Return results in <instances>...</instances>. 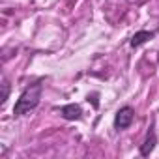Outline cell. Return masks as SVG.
I'll list each match as a JSON object with an SVG mask.
<instances>
[{"label":"cell","instance_id":"cell-1","mask_svg":"<svg viewBox=\"0 0 159 159\" xmlns=\"http://www.w3.org/2000/svg\"><path fill=\"white\" fill-rule=\"evenodd\" d=\"M41 92H43V86H41L39 83L30 84V86L19 96V99H17V103H15V107H13V114H15V116H23V114L34 111V109L38 107L39 99H41Z\"/></svg>","mask_w":159,"mask_h":159},{"label":"cell","instance_id":"cell-2","mask_svg":"<svg viewBox=\"0 0 159 159\" xmlns=\"http://www.w3.org/2000/svg\"><path fill=\"white\" fill-rule=\"evenodd\" d=\"M135 120V111L131 107H122L114 116V127L116 129H127Z\"/></svg>","mask_w":159,"mask_h":159},{"label":"cell","instance_id":"cell-3","mask_svg":"<svg viewBox=\"0 0 159 159\" xmlns=\"http://www.w3.org/2000/svg\"><path fill=\"white\" fill-rule=\"evenodd\" d=\"M155 144H157V137H155V133H153V131H148L144 142L140 144V155H142V157H148V155L153 152Z\"/></svg>","mask_w":159,"mask_h":159},{"label":"cell","instance_id":"cell-4","mask_svg":"<svg viewBox=\"0 0 159 159\" xmlns=\"http://www.w3.org/2000/svg\"><path fill=\"white\" fill-rule=\"evenodd\" d=\"M62 116H64L66 120H81V116H83V109H81V105L69 103V105L62 107Z\"/></svg>","mask_w":159,"mask_h":159},{"label":"cell","instance_id":"cell-5","mask_svg":"<svg viewBox=\"0 0 159 159\" xmlns=\"http://www.w3.org/2000/svg\"><path fill=\"white\" fill-rule=\"evenodd\" d=\"M153 38V32H148V30H140V32H137L133 38H131V47H140L142 43H146L148 39H152Z\"/></svg>","mask_w":159,"mask_h":159},{"label":"cell","instance_id":"cell-6","mask_svg":"<svg viewBox=\"0 0 159 159\" xmlns=\"http://www.w3.org/2000/svg\"><path fill=\"white\" fill-rule=\"evenodd\" d=\"M2 88H4V92H2V105H4L8 101V96H10V84H8V81L2 83Z\"/></svg>","mask_w":159,"mask_h":159}]
</instances>
